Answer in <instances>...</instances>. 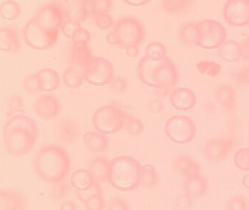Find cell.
Returning a JSON list of instances; mask_svg holds the SVG:
<instances>
[{"instance_id":"obj_7","label":"cell","mask_w":249,"mask_h":210,"mask_svg":"<svg viewBox=\"0 0 249 210\" xmlns=\"http://www.w3.org/2000/svg\"><path fill=\"white\" fill-rule=\"evenodd\" d=\"M23 37L25 42L34 49L45 51L57 43L58 32L45 30L32 17L23 26Z\"/></svg>"},{"instance_id":"obj_40","label":"cell","mask_w":249,"mask_h":210,"mask_svg":"<svg viewBox=\"0 0 249 210\" xmlns=\"http://www.w3.org/2000/svg\"><path fill=\"white\" fill-rule=\"evenodd\" d=\"M197 70L202 74L216 76L222 71V67L219 63L212 61H202L196 64Z\"/></svg>"},{"instance_id":"obj_28","label":"cell","mask_w":249,"mask_h":210,"mask_svg":"<svg viewBox=\"0 0 249 210\" xmlns=\"http://www.w3.org/2000/svg\"><path fill=\"white\" fill-rule=\"evenodd\" d=\"M42 85V91L54 92L60 85V76L58 72L51 67L41 69L36 73Z\"/></svg>"},{"instance_id":"obj_54","label":"cell","mask_w":249,"mask_h":210,"mask_svg":"<svg viewBox=\"0 0 249 210\" xmlns=\"http://www.w3.org/2000/svg\"><path fill=\"white\" fill-rule=\"evenodd\" d=\"M149 108L151 111L157 113V112L162 111V109H163V105L159 101H152L149 105Z\"/></svg>"},{"instance_id":"obj_47","label":"cell","mask_w":249,"mask_h":210,"mask_svg":"<svg viewBox=\"0 0 249 210\" xmlns=\"http://www.w3.org/2000/svg\"><path fill=\"white\" fill-rule=\"evenodd\" d=\"M96 20V25L102 29H107L112 27L114 21L112 16L109 13H105V14L97 15L93 16Z\"/></svg>"},{"instance_id":"obj_25","label":"cell","mask_w":249,"mask_h":210,"mask_svg":"<svg viewBox=\"0 0 249 210\" xmlns=\"http://www.w3.org/2000/svg\"><path fill=\"white\" fill-rule=\"evenodd\" d=\"M86 148L95 153L105 152L109 146V140L106 135L96 132H87L83 136Z\"/></svg>"},{"instance_id":"obj_58","label":"cell","mask_w":249,"mask_h":210,"mask_svg":"<svg viewBox=\"0 0 249 210\" xmlns=\"http://www.w3.org/2000/svg\"><path fill=\"white\" fill-rule=\"evenodd\" d=\"M242 183L246 188L249 189V174L244 176L242 180Z\"/></svg>"},{"instance_id":"obj_6","label":"cell","mask_w":249,"mask_h":210,"mask_svg":"<svg viewBox=\"0 0 249 210\" xmlns=\"http://www.w3.org/2000/svg\"><path fill=\"white\" fill-rule=\"evenodd\" d=\"M196 126L191 117L184 115H177L170 117L165 125L167 137L174 143L185 145L196 137Z\"/></svg>"},{"instance_id":"obj_23","label":"cell","mask_w":249,"mask_h":210,"mask_svg":"<svg viewBox=\"0 0 249 210\" xmlns=\"http://www.w3.org/2000/svg\"><path fill=\"white\" fill-rule=\"evenodd\" d=\"M57 136L64 143H74L79 137V127L77 123L71 118L63 119L57 126Z\"/></svg>"},{"instance_id":"obj_19","label":"cell","mask_w":249,"mask_h":210,"mask_svg":"<svg viewBox=\"0 0 249 210\" xmlns=\"http://www.w3.org/2000/svg\"><path fill=\"white\" fill-rule=\"evenodd\" d=\"M184 194L192 199H200L208 190V182L201 174L187 177L183 184Z\"/></svg>"},{"instance_id":"obj_43","label":"cell","mask_w":249,"mask_h":210,"mask_svg":"<svg viewBox=\"0 0 249 210\" xmlns=\"http://www.w3.org/2000/svg\"><path fill=\"white\" fill-rule=\"evenodd\" d=\"M83 204L86 210H104L105 208V199L102 193L89 198Z\"/></svg>"},{"instance_id":"obj_30","label":"cell","mask_w":249,"mask_h":210,"mask_svg":"<svg viewBox=\"0 0 249 210\" xmlns=\"http://www.w3.org/2000/svg\"><path fill=\"white\" fill-rule=\"evenodd\" d=\"M193 1L190 0H162V7L170 14L182 15L188 13L193 7Z\"/></svg>"},{"instance_id":"obj_16","label":"cell","mask_w":249,"mask_h":210,"mask_svg":"<svg viewBox=\"0 0 249 210\" xmlns=\"http://www.w3.org/2000/svg\"><path fill=\"white\" fill-rule=\"evenodd\" d=\"M33 109L36 115L43 120H53L59 115L61 102L56 96L51 95H42L35 99Z\"/></svg>"},{"instance_id":"obj_56","label":"cell","mask_w":249,"mask_h":210,"mask_svg":"<svg viewBox=\"0 0 249 210\" xmlns=\"http://www.w3.org/2000/svg\"><path fill=\"white\" fill-rule=\"evenodd\" d=\"M124 3L128 4V5L133 6V7H140L149 2L147 0H139V1H132V0H124Z\"/></svg>"},{"instance_id":"obj_22","label":"cell","mask_w":249,"mask_h":210,"mask_svg":"<svg viewBox=\"0 0 249 210\" xmlns=\"http://www.w3.org/2000/svg\"><path fill=\"white\" fill-rule=\"evenodd\" d=\"M110 161L105 157H96L89 161L88 170L95 181L99 184L108 182Z\"/></svg>"},{"instance_id":"obj_35","label":"cell","mask_w":249,"mask_h":210,"mask_svg":"<svg viewBox=\"0 0 249 210\" xmlns=\"http://www.w3.org/2000/svg\"><path fill=\"white\" fill-rule=\"evenodd\" d=\"M63 82L67 87L78 89L83 84L84 77L78 72L68 67L63 73Z\"/></svg>"},{"instance_id":"obj_55","label":"cell","mask_w":249,"mask_h":210,"mask_svg":"<svg viewBox=\"0 0 249 210\" xmlns=\"http://www.w3.org/2000/svg\"><path fill=\"white\" fill-rule=\"evenodd\" d=\"M59 210H77L75 204L71 201H65L61 204Z\"/></svg>"},{"instance_id":"obj_49","label":"cell","mask_w":249,"mask_h":210,"mask_svg":"<svg viewBox=\"0 0 249 210\" xmlns=\"http://www.w3.org/2000/svg\"><path fill=\"white\" fill-rule=\"evenodd\" d=\"M80 27H81L80 23L67 20L63 23L61 29V31H62L63 34H64L67 38L72 39L76 31L80 29Z\"/></svg>"},{"instance_id":"obj_15","label":"cell","mask_w":249,"mask_h":210,"mask_svg":"<svg viewBox=\"0 0 249 210\" xmlns=\"http://www.w3.org/2000/svg\"><path fill=\"white\" fill-rule=\"evenodd\" d=\"M93 54L86 44H74L70 51V67L84 77L93 62ZM85 79V78H84Z\"/></svg>"},{"instance_id":"obj_52","label":"cell","mask_w":249,"mask_h":210,"mask_svg":"<svg viewBox=\"0 0 249 210\" xmlns=\"http://www.w3.org/2000/svg\"><path fill=\"white\" fill-rule=\"evenodd\" d=\"M241 47L242 58L249 62V36L241 42Z\"/></svg>"},{"instance_id":"obj_39","label":"cell","mask_w":249,"mask_h":210,"mask_svg":"<svg viewBox=\"0 0 249 210\" xmlns=\"http://www.w3.org/2000/svg\"><path fill=\"white\" fill-rule=\"evenodd\" d=\"M231 77L237 86L241 87L249 86V64L236 69L232 73Z\"/></svg>"},{"instance_id":"obj_5","label":"cell","mask_w":249,"mask_h":210,"mask_svg":"<svg viewBox=\"0 0 249 210\" xmlns=\"http://www.w3.org/2000/svg\"><path fill=\"white\" fill-rule=\"evenodd\" d=\"M112 32L118 41V46L126 48L139 46L145 38L146 30L143 23L130 16L119 19L114 25Z\"/></svg>"},{"instance_id":"obj_51","label":"cell","mask_w":249,"mask_h":210,"mask_svg":"<svg viewBox=\"0 0 249 210\" xmlns=\"http://www.w3.org/2000/svg\"><path fill=\"white\" fill-rule=\"evenodd\" d=\"M193 205V199L186 194L179 195L175 199V205L177 209L187 210Z\"/></svg>"},{"instance_id":"obj_11","label":"cell","mask_w":249,"mask_h":210,"mask_svg":"<svg viewBox=\"0 0 249 210\" xmlns=\"http://www.w3.org/2000/svg\"><path fill=\"white\" fill-rule=\"evenodd\" d=\"M115 77V68L110 61L102 57H94L84 78L92 86H105L110 84Z\"/></svg>"},{"instance_id":"obj_14","label":"cell","mask_w":249,"mask_h":210,"mask_svg":"<svg viewBox=\"0 0 249 210\" xmlns=\"http://www.w3.org/2000/svg\"><path fill=\"white\" fill-rule=\"evenodd\" d=\"M26 193L18 189H0V210H28Z\"/></svg>"},{"instance_id":"obj_48","label":"cell","mask_w":249,"mask_h":210,"mask_svg":"<svg viewBox=\"0 0 249 210\" xmlns=\"http://www.w3.org/2000/svg\"><path fill=\"white\" fill-rule=\"evenodd\" d=\"M90 39V33L85 28L80 27L77 29L72 38L73 43L86 44L88 45Z\"/></svg>"},{"instance_id":"obj_34","label":"cell","mask_w":249,"mask_h":210,"mask_svg":"<svg viewBox=\"0 0 249 210\" xmlns=\"http://www.w3.org/2000/svg\"><path fill=\"white\" fill-rule=\"evenodd\" d=\"M22 87L26 93L31 95L42 92V85L36 73L26 75L22 80Z\"/></svg>"},{"instance_id":"obj_13","label":"cell","mask_w":249,"mask_h":210,"mask_svg":"<svg viewBox=\"0 0 249 210\" xmlns=\"http://www.w3.org/2000/svg\"><path fill=\"white\" fill-rule=\"evenodd\" d=\"M223 16L232 26L249 24V0H228L224 5Z\"/></svg>"},{"instance_id":"obj_27","label":"cell","mask_w":249,"mask_h":210,"mask_svg":"<svg viewBox=\"0 0 249 210\" xmlns=\"http://www.w3.org/2000/svg\"><path fill=\"white\" fill-rule=\"evenodd\" d=\"M178 38L181 43L187 48L197 45L199 39L197 22L189 21L183 23L178 30Z\"/></svg>"},{"instance_id":"obj_53","label":"cell","mask_w":249,"mask_h":210,"mask_svg":"<svg viewBox=\"0 0 249 210\" xmlns=\"http://www.w3.org/2000/svg\"><path fill=\"white\" fill-rule=\"evenodd\" d=\"M126 54L130 58H136L139 54V46H129L125 48Z\"/></svg>"},{"instance_id":"obj_41","label":"cell","mask_w":249,"mask_h":210,"mask_svg":"<svg viewBox=\"0 0 249 210\" xmlns=\"http://www.w3.org/2000/svg\"><path fill=\"white\" fill-rule=\"evenodd\" d=\"M249 204L247 198L241 195L231 196L225 204V210H249Z\"/></svg>"},{"instance_id":"obj_24","label":"cell","mask_w":249,"mask_h":210,"mask_svg":"<svg viewBox=\"0 0 249 210\" xmlns=\"http://www.w3.org/2000/svg\"><path fill=\"white\" fill-rule=\"evenodd\" d=\"M214 98L216 102L225 110L232 112L235 108L236 96L233 87L228 84L220 85L214 92Z\"/></svg>"},{"instance_id":"obj_31","label":"cell","mask_w":249,"mask_h":210,"mask_svg":"<svg viewBox=\"0 0 249 210\" xmlns=\"http://www.w3.org/2000/svg\"><path fill=\"white\" fill-rule=\"evenodd\" d=\"M158 175L156 169L151 164H145L141 169L139 186L143 189H152L156 187Z\"/></svg>"},{"instance_id":"obj_42","label":"cell","mask_w":249,"mask_h":210,"mask_svg":"<svg viewBox=\"0 0 249 210\" xmlns=\"http://www.w3.org/2000/svg\"><path fill=\"white\" fill-rule=\"evenodd\" d=\"M234 163L237 168L242 171H249V148H241L234 155Z\"/></svg>"},{"instance_id":"obj_38","label":"cell","mask_w":249,"mask_h":210,"mask_svg":"<svg viewBox=\"0 0 249 210\" xmlns=\"http://www.w3.org/2000/svg\"><path fill=\"white\" fill-rule=\"evenodd\" d=\"M124 125L127 133L131 136H139L144 130L143 123L139 119L132 116H125Z\"/></svg>"},{"instance_id":"obj_57","label":"cell","mask_w":249,"mask_h":210,"mask_svg":"<svg viewBox=\"0 0 249 210\" xmlns=\"http://www.w3.org/2000/svg\"><path fill=\"white\" fill-rule=\"evenodd\" d=\"M106 40L107 41L108 43L110 44V45L118 46V39H117L116 36H115V34H114L112 31L107 35Z\"/></svg>"},{"instance_id":"obj_36","label":"cell","mask_w":249,"mask_h":210,"mask_svg":"<svg viewBox=\"0 0 249 210\" xmlns=\"http://www.w3.org/2000/svg\"><path fill=\"white\" fill-rule=\"evenodd\" d=\"M89 13L92 16L109 13L112 7L110 0H87Z\"/></svg>"},{"instance_id":"obj_29","label":"cell","mask_w":249,"mask_h":210,"mask_svg":"<svg viewBox=\"0 0 249 210\" xmlns=\"http://www.w3.org/2000/svg\"><path fill=\"white\" fill-rule=\"evenodd\" d=\"M219 55L222 59L228 62L239 61L242 58L241 44L232 39L226 41L219 47Z\"/></svg>"},{"instance_id":"obj_1","label":"cell","mask_w":249,"mask_h":210,"mask_svg":"<svg viewBox=\"0 0 249 210\" xmlns=\"http://www.w3.org/2000/svg\"><path fill=\"white\" fill-rule=\"evenodd\" d=\"M35 174L49 184L62 183L71 169L70 155L63 147L55 144L39 148L32 161Z\"/></svg>"},{"instance_id":"obj_9","label":"cell","mask_w":249,"mask_h":210,"mask_svg":"<svg viewBox=\"0 0 249 210\" xmlns=\"http://www.w3.org/2000/svg\"><path fill=\"white\" fill-rule=\"evenodd\" d=\"M33 17L43 29L51 32H59L65 21L62 7L56 1H50L39 6Z\"/></svg>"},{"instance_id":"obj_2","label":"cell","mask_w":249,"mask_h":210,"mask_svg":"<svg viewBox=\"0 0 249 210\" xmlns=\"http://www.w3.org/2000/svg\"><path fill=\"white\" fill-rule=\"evenodd\" d=\"M39 129L33 118L26 114L9 117L4 126V146L9 155L27 154L37 141Z\"/></svg>"},{"instance_id":"obj_10","label":"cell","mask_w":249,"mask_h":210,"mask_svg":"<svg viewBox=\"0 0 249 210\" xmlns=\"http://www.w3.org/2000/svg\"><path fill=\"white\" fill-rule=\"evenodd\" d=\"M235 139L232 136L214 138L208 141L202 149L208 162L217 164L226 159L235 146Z\"/></svg>"},{"instance_id":"obj_3","label":"cell","mask_w":249,"mask_h":210,"mask_svg":"<svg viewBox=\"0 0 249 210\" xmlns=\"http://www.w3.org/2000/svg\"><path fill=\"white\" fill-rule=\"evenodd\" d=\"M142 165L129 155L115 157L110 161L108 183L119 191H132L139 187Z\"/></svg>"},{"instance_id":"obj_17","label":"cell","mask_w":249,"mask_h":210,"mask_svg":"<svg viewBox=\"0 0 249 210\" xmlns=\"http://www.w3.org/2000/svg\"><path fill=\"white\" fill-rule=\"evenodd\" d=\"M67 20L81 23L89 16L87 0H71L60 2Z\"/></svg>"},{"instance_id":"obj_20","label":"cell","mask_w":249,"mask_h":210,"mask_svg":"<svg viewBox=\"0 0 249 210\" xmlns=\"http://www.w3.org/2000/svg\"><path fill=\"white\" fill-rule=\"evenodd\" d=\"M18 32L13 26L0 27V51L9 53H18L20 50Z\"/></svg>"},{"instance_id":"obj_37","label":"cell","mask_w":249,"mask_h":210,"mask_svg":"<svg viewBox=\"0 0 249 210\" xmlns=\"http://www.w3.org/2000/svg\"><path fill=\"white\" fill-rule=\"evenodd\" d=\"M146 57L155 61H161L167 57V49L160 42H151L146 46Z\"/></svg>"},{"instance_id":"obj_33","label":"cell","mask_w":249,"mask_h":210,"mask_svg":"<svg viewBox=\"0 0 249 210\" xmlns=\"http://www.w3.org/2000/svg\"><path fill=\"white\" fill-rule=\"evenodd\" d=\"M25 102L20 95H11L7 101L6 107V115L8 117H13L16 115L25 114Z\"/></svg>"},{"instance_id":"obj_44","label":"cell","mask_w":249,"mask_h":210,"mask_svg":"<svg viewBox=\"0 0 249 210\" xmlns=\"http://www.w3.org/2000/svg\"><path fill=\"white\" fill-rule=\"evenodd\" d=\"M69 189L67 185L53 184L52 187L50 189V196L54 200H61L68 193Z\"/></svg>"},{"instance_id":"obj_21","label":"cell","mask_w":249,"mask_h":210,"mask_svg":"<svg viewBox=\"0 0 249 210\" xmlns=\"http://www.w3.org/2000/svg\"><path fill=\"white\" fill-rule=\"evenodd\" d=\"M173 168L177 174L183 177L200 174V167L198 163L188 155H181L177 156L173 163Z\"/></svg>"},{"instance_id":"obj_45","label":"cell","mask_w":249,"mask_h":210,"mask_svg":"<svg viewBox=\"0 0 249 210\" xmlns=\"http://www.w3.org/2000/svg\"><path fill=\"white\" fill-rule=\"evenodd\" d=\"M100 193H102V188H101L100 184L96 183L90 189H88L85 191H77L76 194H77L79 200L84 203L89 198L91 197L94 195L100 194Z\"/></svg>"},{"instance_id":"obj_26","label":"cell","mask_w":249,"mask_h":210,"mask_svg":"<svg viewBox=\"0 0 249 210\" xmlns=\"http://www.w3.org/2000/svg\"><path fill=\"white\" fill-rule=\"evenodd\" d=\"M96 183L88 169H77L72 173L70 179L71 186L76 191H87Z\"/></svg>"},{"instance_id":"obj_32","label":"cell","mask_w":249,"mask_h":210,"mask_svg":"<svg viewBox=\"0 0 249 210\" xmlns=\"http://www.w3.org/2000/svg\"><path fill=\"white\" fill-rule=\"evenodd\" d=\"M21 13V6L16 0H6L0 4V16L5 20H15Z\"/></svg>"},{"instance_id":"obj_8","label":"cell","mask_w":249,"mask_h":210,"mask_svg":"<svg viewBox=\"0 0 249 210\" xmlns=\"http://www.w3.org/2000/svg\"><path fill=\"white\" fill-rule=\"evenodd\" d=\"M199 39L197 45L205 49L219 48L225 42L227 32L225 26L216 20L204 19L197 22Z\"/></svg>"},{"instance_id":"obj_12","label":"cell","mask_w":249,"mask_h":210,"mask_svg":"<svg viewBox=\"0 0 249 210\" xmlns=\"http://www.w3.org/2000/svg\"><path fill=\"white\" fill-rule=\"evenodd\" d=\"M152 79L157 89H169L177 85L178 73L172 60L166 57L157 61L152 72Z\"/></svg>"},{"instance_id":"obj_46","label":"cell","mask_w":249,"mask_h":210,"mask_svg":"<svg viewBox=\"0 0 249 210\" xmlns=\"http://www.w3.org/2000/svg\"><path fill=\"white\" fill-rule=\"evenodd\" d=\"M109 86L113 92L118 95H121V94L124 93L127 89V80L122 76H118V77H114Z\"/></svg>"},{"instance_id":"obj_4","label":"cell","mask_w":249,"mask_h":210,"mask_svg":"<svg viewBox=\"0 0 249 210\" xmlns=\"http://www.w3.org/2000/svg\"><path fill=\"white\" fill-rule=\"evenodd\" d=\"M126 115L120 107L108 105L98 109L92 118L93 127L104 135L114 134L122 130Z\"/></svg>"},{"instance_id":"obj_18","label":"cell","mask_w":249,"mask_h":210,"mask_svg":"<svg viewBox=\"0 0 249 210\" xmlns=\"http://www.w3.org/2000/svg\"><path fill=\"white\" fill-rule=\"evenodd\" d=\"M197 97L196 94L188 88L178 87L174 89L170 95L171 105L178 110L188 111L195 107Z\"/></svg>"},{"instance_id":"obj_50","label":"cell","mask_w":249,"mask_h":210,"mask_svg":"<svg viewBox=\"0 0 249 210\" xmlns=\"http://www.w3.org/2000/svg\"><path fill=\"white\" fill-rule=\"evenodd\" d=\"M107 210H130V208L124 199L116 196L109 201Z\"/></svg>"}]
</instances>
